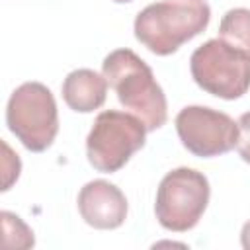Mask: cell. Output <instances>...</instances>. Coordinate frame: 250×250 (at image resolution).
<instances>
[{"label":"cell","mask_w":250,"mask_h":250,"mask_svg":"<svg viewBox=\"0 0 250 250\" xmlns=\"http://www.w3.org/2000/svg\"><path fill=\"white\" fill-rule=\"evenodd\" d=\"M113 2H117V4H125V2H133V0H113Z\"/></svg>","instance_id":"cell-15"},{"label":"cell","mask_w":250,"mask_h":250,"mask_svg":"<svg viewBox=\"0 0 250 250\" xmlns=\"http://www.w3.org/2000/svg\"><path fill=\"white\" fill-rule=\"evenodd\" d=\"M2 227H4V246L6 248H31L35 244L31 229L14 213L2 211Z\"/></svg>","instance_id":"cell-11"},{"label":"cell","mask_w":250,"mask_h":250,"mask_svg":"<svg viewBox=\"0 0 250 250\" xmlns=\"http://www.w3.org/2000/svg\"><path fill=\"white\" fill-rule=\"evenodd\" d=\"M6 125L27 150H47L59 133V111L51 90L41 82L18 86L6 105Z\"/></svg>","instance_id":"cell-3"},{"label":"cell","mask_w":250,"mask_h":250,"mask_svg":"<svg viewBox=\"0 0 250 250\" xmlns=\"http://www.w3.org/2000/svg\"><path fill=\"white\" fill-rule=\"evenodd\" d=\"M240 244L244 250H250V221H246L240 230Z\"/></svg>","instance_id":"cell-14"},{"label":"cell","mask_w":250,"mask_h":250,"mask_svg":"<svg viewBox=\"0 0 250 250\" xmlns=\"http://www.w3.org/2000/svg\"><path fill=\"white\" fill-rule=\"evenodd\" d=\"M2 148H4V184H2V191H8L10 186L18 180L20 170H21V162L18 158V154L12 152V148L2 141Z\"/></svg>","instance_id":"cell-12"},{"label":"cell","mask_w":250,"mask_h":250,"mask_svg":"<svg viewBox=\"0 0 250 250\" xmlns=\"http://www.w3.org/2000/svg\"><path fill=\"white\" fill-rule=\"evenodd\" d=\"M219 37L250 57V10L232 8L219 23Z\"/></svg>","instance_id":"cell-10"},{"label":"cell","mask_w":250,"mask_h":250,"mask_svg":"<svg viewBox=\"0 0 250 250\" xmlns=\"http://www.w3.org/2000/svg\"><path fill=\"white\" fill-rule=\"evenodd\" d=\"M176 131L182 145L195 156L213 158L236 148L238 123L213 107L188 105L176 115Z\"/></svg>","instance_id":"cell-7"},{"label":"cell","mask_w":250,"mask_h":250,"mask_svg":"<svg viewBox=\"0 0 250 250\" xmlns=\"http://www.w3.org/2000/svg\"><path fill=\"white\" fill-rule=\"evenodd\" d=\"M209 195L211 188L205 174L186 166L176 168L158 184L154 215L166 230L186 232L199 223Z\"/></svg>","instance_id":"cell-6"},{"label":"cell","mask_w":250,"mask_h":250,"mask_svg":"<svg viewBox=\"0 0 250 250\" xmlns=\"http://www.w3.org/2000/svg\"><path fill=\"white\" fill-rule=\"evenodd\" d=\"M211 20L205 0H162L148 4L135 18V37L150 53L166 57L199 35Z\"/></svg>","instance_id":"cell-2"},{"label":"cell","mask_w":250,"mask_h":250,"mask_svg":"<svg viewBox=\"0 0 250 250\" xmlns=\"http://www.w3.org/2000/svg\"><path fill=\"white\" fill-rule=\"evenodd\" d=\"M238 141H236V150L244 162L250 164V111L242 113L238 117Z\"/></svg>","instance_id":"cell-13"},{"label":"cell","mask_w":250,"mask_h":250,"mask_svg":"<svg viewBox=\"0 0 250 250\" xmlns=\"http://www.w3.org/2000/svg\"><path fill=\"white\" fill-rule=\"evenodd\" d=\"M189 70L201 90L221 100H236L250 90V57L221 37L191 53Z\"/></svg>","instance_id":"cell-5"},{"label":"cell","mask_w":250,"mask_h":250,"mask_svg":"<svg viewBox=\"0 0 250 250\" xmlns=\"http://www.w3.org/2000/svg\"><path fill=\"white\" fill-rule=\"evenodd\" d=\"M78 211L82 219L102 230L117 229L127 219V197L111 182L92 180L78 193Z\"/></svg>","instance_id":"cell-8"},{"label":"cell","mask_w":250,"mask_h":250,"mask_svg":"<svg viewBox=\"0 0 250 250\" xmlns=\"http://www.w3.org/2000/svg\"><path fill=\"white\" fill-rule=\"evenodd\" d=\"M61 92L70 109L90 113L104 105L107 96V80L104 74H98L92 68H76L66 74Z\"/></svg>","instance_id":"cell-9"},{"label":"cell","mask_w":250,"mask_h":250,"mask_svg":"<svg viewBox=\"0 0 250 250\" xmlns=\"http://www.w3.org/2000/svg\"><path fill=\"white\" fill-rule=\"evenodd\" d=\"M146 127L133 113L107 109L98 113L86 137V156L94 170L113 174L146 143Z\"/></svg>","instance_id":"cell-4"},{"label":"cell","mask_w":250,"mask_h":250,"mask_svg":"<svg viewBox=\"0 0 250 250\" xmlns=\"http://www.w3.org/2000/svg\"><path fill=\"white\" fill-rule=\"evenodd\" d=\"M102 74L115 90L119 104L139 117L146 131L160 129L168 119L166 96L152 68L131 49H115L102 62Z\"/></svg>","instance_id":"cell-1"}]
</instances>
